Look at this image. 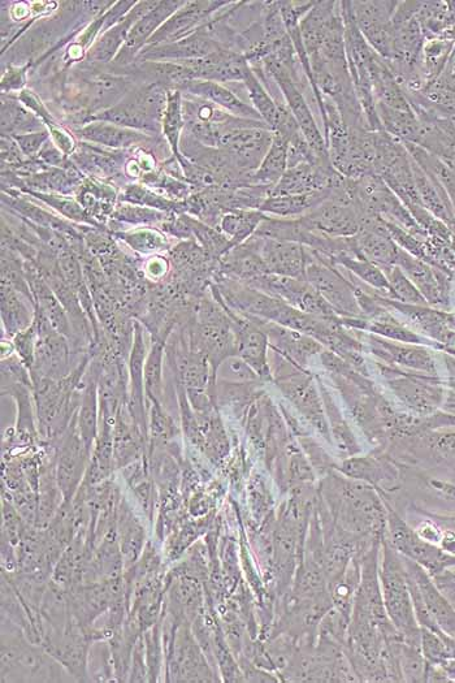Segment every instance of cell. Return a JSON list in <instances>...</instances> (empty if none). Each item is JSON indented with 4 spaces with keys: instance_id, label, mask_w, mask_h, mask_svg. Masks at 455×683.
<instances>
[{
    "instance_id": "3957f363",
    "label": "cell",
    "mask_w": 455,
    "mask_h": 683,
    "mask_svg": "<svg viewBox=\"0 0 455 683\" xmlns=\"http://www.w3.org/2000/svg\"><path fill=\"white\" fill-rule=\"evenodd\" d=\"M25 631L3 617V682H55L63 680V669L41 648L28 643Z\"/></svg>"
},
{
    "instance_id": "4dcf8cb0",
    "label": "cell",
    "mask_w": 455,
    "mask_h": 683,
    "mask_svg": "<svg viewBox=\"0 0 455 683\" xmlns=\"http://www.w3.org/2000/svg\"><path fill=\"white\" fill-rule=\"evenodd\" d=\"M376 111L384 132L406 144H419L422 123L416 118L414 110H396L376 102Z\"/></svg>"
},
{
    "instance_id": "d6986e66",
    "label": "cell",
    "mask_w": 455,
    "mask_h": 683,
    "mask_svg": "<svg viewBox=\"0 0 455 683\" xmlns=\"http://www.w3.org/2000/svg\"><path fill=\"white\" fill-rule=\"evenodd\" d=\"M402 560L403 564H405L407 576L414 579L433 621L436 622L442 633L455 639V609L453 605L437 589L435 582H433L426 569L414 563L413 560L406 559V557H402Z\"/></svg>"
},
{
    "instance_id": "8d00e7d4",
    "label": "cell",
    "mask_w": 455,
    "mask_h": 683,
    "mask_svg": "<svg viewBox=\"0 0 455 683\" xmlns=\"http://www.w3.org/2000/svg\"><path fill=\"white\" fill-rule=\"evenodd\" d=\"M390 388L409 408L419 413L432 412L441 401L440 389L427 387L411 382L409 379L388 380Z\"/></svg>"
},
{
    "instance_id": "6da1fadb",
    "label": "cell",
    "mask_w": 455,
    "mask_h": 683,
    "mask_svg": "<svg viewBox=\"0 0 455 683\" xmlns=\"http://www.w3.org/2000/svg\"><path fill=\"white\" fill-rule=\"evenodd\" d=\"M322 492L332 520L342 530L359 538L384 535L387 509L374 488L331 473L323 479Z\"/></svg>"
},
{
    "instance_id": "9a60e30c",
    "label": "cell",
    "mask_w": 455,
    "mask_h": 683,
    "mask_svg": "<svg viewBox=\"0 0 455 683\" xmlns=\"http://www.w3.org/2000/svg\"><path fill=\"white\" fill-rule=\"evenodd\" d=\"M229 2H186L158 29L146 47L182 40L210 23L216 11L224 10Z\"/></svg>"
},
{
    "instance_id": "60d3db41",
    "label": "cell",
    "mask_w": 455,
    "mask_h": 683,
    "mask_svg": "<svg viewBox=\"0 0 455 683\" xmlns=\"http://www.w3.org/2000/svg\"><path fill=\"white\" fill-rule=\"evenodd\" d=\"M242 84L245 85L251 106L257 110L260 118H262L264 123H266L268 127H270L271 131H273L277 118H279L280 102L276 101V99L272 97L271 93L264 88V85L262 84V81H260L257 72H255L251 67L247 69L245 79Z\"/></svg>"
},
{
    "instance_id": "7c38bea8",
    "label": "cell",
    "mask_w": 455,
    "mask_h": 683,
    "mask_svg": "<svg viewBox=\"0 0 455 683\" xmlns=\"http://www.w3.org/2000/svg\"><path fill=\"white\" fill-rule=\"evenodd\" d=\"M345 179L332 163H301L286 170L279 183L271 189L270 196L332 192L341 187Z\"/></svg>"
},
{
    "instance_id": "2e32d148",
    "label": "cell",
    "mask_w": 455,
    "mask_h": 683,
    "mask_svg": "<svg viewBox=\"0 0 455 683\" xmlns=\"http://www.w3.org/2000/svg\"><path fill=\"white\" fill-rule=\"evenodd\" d=\"M359 252L381 270L397 266L401 249L390 236L385 220L379 215H367L361 220V229L355 236Z\"/></svg>"
},
{
    "instance_id": "11a10c76",
    "label": "cell",
    "mask_w": 455,
    "mask_h": 683,
    "mask_svg": "<svg viewBox=\"0 0 455 683\" xmlns=\"http://www.w3.org/2000/svg\"><path fill=\"white\" fill-rule=\"evenodd\" d=\"M37 340L38 328L36 322H33L28 330L19 332V334L15 335V339H13V345H15L17 353H19L20 360L23 361L26 369L29 371L32 370L34 366Z\"/></svg>"
},
{
    "instance_id": "cb8c5ba5",
    "label": "cell",
    "mask_w": 455,
    "mask_h": 683,
    "mask_svg": "<svg viewBox=\"0 0 455 683\" xmlns=\"http://www.w3.org/2000/svg\"><path fill=\"white\" fill-rule=\"evenodd\" d=\"M125 155L127 150L107 151L91 145L89 142H81L75 153L69 157L78 170L89 174L93 179H110L115 177L125 168Z\"/></svg>"
},
{
    "instance_id": "74e56055",
    "label": "cell",
    "mask_w": 455,
    "mask_h": 683,
    "mask_svg": "<svg viewBox=\"0 0 455 683\" xmlns=\"http://www.w3.org/2000/svg\"><path fill=\"white\" fill-rule=\"evenodd\" d=\"M45 123L32 111L21 106L19 99L3 97L2 103V133L3 136H16L43 131Z\"/></svg>"
},
{
    "instance_id": "836d02e7",
    "label": "cell",
    "mask_w": 455,
    "mask_h": 683,
    "mask_svg": "<svg viewBox=\"0 0 455 683\" xmlns=\"http://www.w3.org/2000/svg\"><path fill=\"white\" fill-rule=\"evenodd\" d=\"M364 336V335H363ZM368 348L381 361L393 363V365L419 367V369L431 370L428 357H423L424 352L418 349L401 347V345L389 343L383 337L375 335L364 336Z\"/></svg>"
},
{
    "instance_id": "d6a6232c",
    "label": "cell",
    "mask_w": 455,
    "mask_h": 683,
    "mask_svg": "<svg viewBox=\"0 0 455 683\" xmlns=\"http://www.w3.org/2000/svg\"><path fill=\"white\" fill-rule=\"evenodd\" d=\"M267 215L260 210H231L221 216L219 231L228 237L233 248L244 244L257 232Z\"/></svg>"
},
{
    "instance_id": "5b68a950",
    "label": "cell",
    "mask_w": 455,
    "mask_h": 683,
    "mask_svg": "<svg viewBox=\"0 0 455 683\" xmlns=\"http://www.w3.org/2000/svg\"><path fill=\"white\" fill-rule=\"evenodd\" d=\"M385 508H387L388 525V534H385V538L398 555L413 560L414 563L426 569L431 577L455 566V557L442 551L439 546L424 542L415 533L414 527L403 520L387 501H385Z\"/></svg>"
},
{
    "instance_id": "b9f144b4",
    "label": "cell",
    "mask_w": 455,
    "mask_h": 683,
    "mask_svg": "<svg viewBox=\"0 0 455 683\" xmlns=\"http://www.w3.org/2000/svg\"><path fill=\"white\" fill-rule=\"evenodd\" d=\"M119 200L121 203L149 207V209L163 211V213L167 214L181 215L186 213L185 201L169 200L168 197L160 196L151 188L141 184H132L125 187Z\"/></svg>"
},
{
    "instance_id": "9f6ffc18",
    "label": "cell",
    "mask_w": 455,
    "mask_h": 683,
    "mask_svg": "<svg viewBox=\"0 0 455 683\" xmlns=\"http://www.w3.org/2000/svg\"><path fill=\"white\" fill-rule=\"evenodd\" d=\"M50 136L49 129H43V131L16 134V136L11 137L15 140L17 146H19L21 153L25 155V158L34 159L41 153L43 146L50 140Z\"/></svg>"
},
{
    "instance_id": "ab89813d",
    "label": "cell",
    "mask_w": 455,
    "mask_h": 683,
    "mask_svg": "<svg viewBox=\"0 0 455 683\" xmlns=\"http://www.w3.org/2000/svg\"><path fill=\"white\" fill-rule=\"evenodd\" d=\"M332 265L344 268L349 274L353 275L355 279L363 284L370 285L371 288L377 289V293H385L388 295L389 284L387 276L384 271L375 263L368 261L364 257H354V255L341 254L335 259H332Z\"/></svg>"
},
{
    "instance_id": "91938a15",
    "label": "cell",
    "mask_w": 455,
    "mask_h": 683,
    "mask_svg": "<svg viewBox=\"0 0 455 683\" xmlns=\"http://www.w3.org/2000/svg\"><path fill=\"white\" fill-rule=\"evenodd\" d=\"M145 642L143 638L138 639L136 646H134L132 656V667H130V682H145L146 677H149V670L145 664Z\"/></svg>"
},
{
    "instance_id": "be15d7a7",
    "label": "cell",
    "mask_w": 455,
    "mask_h": 683,
    "mask_svg": "<svg viewBox=\"0 0 455 683\" xmlns=\"http://www.w3.org/2000/svg\"><path fill=\"white\" fill-rule=\"evenodd\" d=\"M168 270L166 258L153 257L143 265V276L146 275L151 282H160L166 278Z\"/></svg>"
},
{
    "instance_id": "484cf974",
    "label": "cell",
    "mask_w": 455,
    "mask_h": 683,
    "mask_svg": "<svg viewBox=\"0 0 455 683\" xmlns=\"http://www.w3.org/2000/svg\"><path fill=\"white\" fill-rule=\"evenodd\" d=\"M146 358L143 327L140 323L134 322V343L129 361L130 388H132V392H130L128 406L130 413H132V416L136 419L138 426L141 427L145 435L147 429L145 406H143V389H145L143 374H145Z\"/></svg>"
},
{
    "instance_id": "5bb4252c",
    "label": "cell",
    "mask_w": 455,
    "mask_h": 683,
    "mask_svg": "<svg viewBox=\"0 0 455 683\" xmlns=\"http://www.w3.org/2000/svg\"><path fill=\"white\" fill-rule=\"evenodd\" d=\"M206 25L180 41L145 47L136 62H186L227 49L212 36Z\"/></svg>"
},
{
    "instance_id": "277c9868",
    "label": "cell",
    "mask_w": 455,
    "mask_h": 683,
    "mask_svg": "<svg viewBox=\"0 0 455 683\" xmlns=\"http://www.w3.org/2000/svg\"><path fill=\"white\" fill-rule=\"evenodd\" d=\"M168 103V89L160 84L145 82L136 89L130 90L123 101L90 116V121H106L119 127L158 136L162 133L164 112Z\"/></svg>"
},
{
    "instance_id": "7bdbcfd3",
    "label": "cell",
    "mask_w": 455,
    "mask_h": 683,
    "mask_svg": "<svg viewBox=\"0 0 455 683\" xmlns=\"http://www.w3.org/2000/svg\"><path fill=\"white\" fill-rule=\"evenodd\" d=\"M24 193L46 203L47 206L52 207V209L62 214L64 218H68L72 222L89 224V226L98 229L104 228L103 224L97 222L77 200H72V198L63 196V194L39 193L32 192V190H25Z\"/></svg>"
},
{
    "instance_id": "1f68e13d",
    "label": "cell",
    "mask_w": 455,
    "mask_h": 683,
    "mask_svg": "<svg viewBox=\"0 0 455 683\" xmlns=\"http://www.w3.org/2000/svg\"><path fill=\"white\" fill-rule=\"evenodd\" d=\"M289 141L280 134L273 133L270 150L257 171L251 176V184L273 188L288 170Z\"/></svg>"
},
{
    "instance_id": "6f0895ef",
    "label": "cell",
    "mask_w": 455,
    "mask_h": 683,
    "mask_svg": "<svg viewBox=\"0 0 455 683\" xmlns=\"http://www.w3.org/2000/svg\"><path fill=\"white\" fill-rule=\"evenodd\" d=\"M424 517L420 518L414 526L415 533L429 544L433 546H440L442 535H444V527L439 522L433 520L427 512H422Z\"/></svg>"
},
{
    "instance_id": "83f0119b",
    "label": "cell",
    "mask_w": 455,
    "mask_h": 683,
    "mask_svg": "<svg viewBox=\"0 0 455 683\" xmlns=\"http://www.w3.org/2000/svg\"><path fill=\"white\" fill-rule=\"evenodd\" d=\"M116 527L125 566L130 568L140 559L145 543V529L125 500L121 501L117 509Z\"/></svg>"
},
{
    "instance_id": "f1b7e54d",
    "label": "cell",
    "mask_w": 455,
    "mask_h": 683,
    "mask_svg": "<svg viewBox=\"0 0 455 683\" xmlns=\"http://www.w3.org/2000/svg\"><path fill=\"white\" fill-rule=\"evenodd\" d=\"M76 196L78 203L101 224H104L116 209L115 190L98 179L85 177L77 189Z\"/></svg>"
},
{
    "instance_id": "7402d4cb",
    "label": "cell",
    "mask_w": 455,
    "mask_h": 683,
    "mask_svg": "<svg viewBox=\"0 0 455 683\" xmlns=\"http://www.w3.org/2000/svg\"><path fill=\"white\" fill-rule=\"evenodd\" d=\"M180 92L203 99V101L221 108V110L236 116V118L263 121L253 106L234 94L227 86L219 84V82L205 80L189 81L188 84L182 86Z\"/></svg>"
},
{
    "instance_id": "30bf717a",
    "label": "cell",
    "mask_w": 455,
    "mask_h": 683,
    "mask_svg": "<svg viewBox=\"0 0 455 683\" xmlns=\"http://www.w3.org/2000/svg\"><path fill=\"white\" fill-rule=\"evenodd\" d=\"M272 140L273 132L267 128H234L220 137L218 149L229 155L242 174L253 175L270 150Z\"/></svg>"
},
{
    "instance_id": "8992f818",
    "label": "cell",
    "mask_w": 455,
    "mask_h": 683,
    "mask_svg": "<svg viewBox=\"0 0 455 683\" xmlns=\"http://www.w3.org/2000/svg\"><path fill=\"white\" fill-rule=\"evenodd\" d=\"M303 226L328 237H354L361 229V216L353 205L345 183L332 190L328 200L301 216Z\"/></svg>"
},
{
    "instance_id": "f35d334b",
    "label": "cell",
    "mask_w": 455,
    "mask_h": 683,
    "mask_svg": "<svg viewBox=\"0 0 455 683\" xmlns=\"http://www.w3.org/2000/svg\"><path fill=\"white\" fill-rule=\"evenodd\" d=\"M185 131L184 112H182V94L180 90H168V103L164 112L162 133L171 146L173 157L184 166L186 158L180 151L181 134Z\"/></svg>"
},
{
    "instance_id": "f6af8a7d",
    "label": "cell",
    "mask_w": 455,
    "mask_h": 683,
    "mask_svg": "<svg viewBox=\"0 0 455 683\" xmlns=\"http://www.w3.org/2000/svg\"><path fill=\"white\" fill-rule=\"evenodd\" d=\"M164 347L166 343L155 340L153 348H151L149 356L146 358L145 374V392L147 400L150 402H162L164 395L163 384V357Z\"/></svg>"
},
{
    "instance_id": "f5cc1de1",
    "label": "cell",
    "mask_w": 455,
    "mask_h": 683,
    "mask_svg": "<svg viewBox=\"0 0 455 683\" xmlns=\"http://www.w3.org/2000/svg\"><path fill=\"white\" fill-rule=\"evenodd\" d=\"M216 379L220 382L247 384L260 379L258 374L249 366V363L242 360L240 356H231L223 361L216 371Z\"/></svg>"
},
{
    "instance_id": "f907efd6",
    "label": "cell",
    "mask_w": 455,
    "mask_h": 683,
    "mask_svg": "<svg viewBox=\"0 0 455 683\" xmlns=\"http://www.w3.org/2000/svg\"><path fill=\"white\" fill-rule=\"evenodd\" d=\"M400 664L403 680L409 682L426 681L427 661L424 659L422 647L403 642L400 652Z\"/></svg>"
},
{
    "instance_id": "f546056e",
    "label": "cell",
    "mask_w": 455,
    "mask_h": 683,
    "mask_svg": "<svg viewBox=\"0 0 455 683\" xmlns=\"http://www.w3.org/2000/svg\"><path fill=\"white\" fill-rule=\"evenodd\" d=\"M332 192L294 194V196H268L259 210L276 218L296 219L309 213L320 203L328 200Z\"/></svg>"
},
{
    "instance_id": "d590c367",
    "label": "cell",
    "mask_w": 455,
    "mask_h": 683,
    "mask_svg": "<svg viewBox=\"0 0 455 683\" xmlns=\"http://www.w3.org/2000/svg\"><path fill=\"white\" fill-rule=\"evenodd\" d=\"M338 469L351 479H363L374 484L392 483L398 478L397 470L381 457H353Z\"/></svg>"
},
{
    "instance_id": "681fc988",
    "label": "cell",
    "mask_w": 455,
    "mask_h": 683,
    "mask_svg": "<svg viewBox=\"0 0 455 683\" xmlns=\"http://www.w3.org/2000/svg\"><path fill=\"white\" fill-rule=\"evenodd\" d=\"M171 215L175 214L163 213V211L149 209V207L130 205V203H120L119 206H116L111 219L119 223L133 224V226H147V224L166 222Z\"/></svg>"
},
{
    "instance_id": "94428289",
    "label": "cell",
    "mask_w": 455,
    "mask_h": 683,
    "mask_svg": "<svg viewBox=\"0 0 455 683\" xmlns=\"http://www.w3.org/2000/svg\"><path fill=\"white\" fill-rule=\"evenodd\" d=\"M432 579L437 589L455 609V568L442 570V572L432 576Z\"/></svg>"
},
{
    "instance_id": "7a4b0ae2",
    "label": "cell",
    "mask_w": 455,
    "mask_h": 683,
    "mask_svg": "<svg viewBox=\"0 0 455 683\" xmlns=\"http://www.w3.org/2000/svg\"><path fill=\"white\" fill-rule=\"evenodd\" d=\"M381 543H383V560H381L379 578L385 611L389 620L400 631L403 642L422 647V628L416 620L405 564L401 555H398L390 546L385 533Z\"/></svg>"
},
{
    "instance_id": "4fadbf2b",
    "label": "cell",
    "mask_w": 455,
    "mask_h": 683,
    "mask_svg": "<svg viewBox=\"0 0 455 683\" xmlns=\"http://www.w3.org/2000/svg\"><path fill=\"white\" fill-rule=\"evenodd\" d=\"M247 242L257 250L270 274L306 280L307 266L311 262L310 250L306 246L255 236Z\"/></svg>"
},
{
    "instance_id": "7dc6e473",
    "label": "cell",
    "mask_w": 455,
    "mask_h": 683,
    "mask_svg": "<svg viewBox=\"0 0 455 683\" xmlns=\"http://www.w3.org/2000/svg\"><path fill=\"white\" fill-rule=\"evenodd\" d=\"M322 397L324 408L327 410L328 417L331 419L333 436H335L337 448L346 456H354L361 452L353 434L342 418L340 409L337 408L335 401L332 400L327 388L322 387Z\"/></svg>"
},
{
    "instance_id": "52a82bcc",
    "label": "cell",
    "mask_w": 455,
    "mask_h": 683,
    "mask_svg": "<svg viewBox=\"0 0 455 683\" xmlns=\"http://www.w3.org/2000/svg\"><path fill=\"white\" fill-rule=\"evenodd\" d=\"M306 280L341 317L366 319L359 305L354 285L340 268L319 261L311 254V262L306 270Z\"/></svg>"
},
{
    "instance_id": "db71d44e",
    "label": "cell",
    "mask_w": 455,
    "mask_h": 683,
    "mask_svg": "<svg viewBox=\"0 0 455 683\" xmlns=\"http://www.w3.org/2000/svg\"><path fill=\"white\" fill-rule=\"evenodd\" d=\"M162 624L156 622L153 628L145 631V647L149 681L156 682L162 669Z\"/></svg>"
},
{
    "instance_id": "03108f58",
    "label": "cell",
    "mask_w": 455,
    "mask_h": 683,
    "mask_svg": "<svg viewBox=\"0 0 455 683\" xmlns=\"http://www.w3.org/2000/svg\"><path fill=\"white\" fill-rule=\"evenodd\" d=\"M453 568H455V566H453Z\"/></svg>"
},
{
    "instance_id": "816d5d0a",
    "label": "cell",
    "mask_w": 455,
    "mask_h": 683,
    "mask_svg": "<svg viewBox=\"0 0 455 683\" xmlns=\"http://www.w3.org/2000/svg\"><path fill=\"white\" fill-rule=\"evenodd\" d=\"M88 669H90L93 680L110 681L115 670L111 646H108L103 641H95L94 644H91L88 656Z\"/></svg>"
},
{
    "instance_id": "603a6c76",
    "label": "cell",
    "mask_w": 455,
    "mask_h": 683,
    "mask_svg": "<svg viewBox=\"0 0 455 683\" xmlns=\"http://www.w3.org/2000/svg\"><path fill=\"white\" fill-rule=\"evenodd\" d=\"M78 137L89 144L112 150H128L134 146L151 144L154 138L133 129L119 127L106 121H90L75 131Z\"/></svg>"
},
{
    "instance_id": "680465c9",
    "label": "cell",
    "mask_w": 455,
    "mask_h": 683,
    "mask_svg": "<svg viewBox=\"0 0 455 683\" xmlns=\"http://www.w3.org/2000/svg\"><path fill=\"white\" fill-rule=\"evenodd\" d=\"M17 99H19L29 111H32L37 118L41 119L47 128L51 127V125L58 124L55 119L52 118L50 112L47 111V108L43 105L41 99L33 92H30V90H23Z\"/></svg>"
},
{
    "instance_id": "e7e4bbea",
    "label": "cell",
    "mask_w": 455,
    "mask_h": 683,
    "mask_svg": "<svg viewBox=\"0 0 455 683\" xmlns=\"http://www.w3.org/2000/svg\"><path fill=\"white\" fill-rule=\"evenodd\" d=\"M189 500V513L195 518L205 517L211 509L210 497L202 494V492H194L192 499Z\"/></svg>"
},
{
    "instance_id": "ffe728a7",
    "label": "cell",
    "mask_w": 455,
    "mask_h": 683,
    "mask_svg": "<svg viewBox=\"0 0 455 683\" xmlns=\"http://www.w3.org/2000/svg\"><path fill=\"white\" fill-rule=\"evenodd\" d=\"M160 2H137L136 6L128 12L114 25V27L106 30L91 49L88 51V58L91 63L108 64L114 62L117 55L128 40L130 30L147 14H150L154 8L158 7Z\"/></svg>"
},
{
    "instance_id": "44dd1931",
    "label": "cell",
    "mask_w": 455,
    "mask_h": 683,
    "mask_svg": "<svg viewBox=\"0 0 455 683\" xmlns=\"http://www.w3.org/2000/svg\"><path fill=\"white\" fill-rule=\"evenodd\" d=\"M255 319L266 331L268 339H270V347L302 369L309 363L311 357L323 350L319 341L310 336L290 330V328L280 326V324Z\"/></svg>"
},
{
    "instance_id": "e0dca14e",
    "label": "cell",
    "mask_w": 455,
    "mask_h": 683,
    "mask_svg": "<svg viewBox=\"0 0 455 683\" xmlns=\"http://www.w3.org/2000/svg\"><path fill=\"white\" fill-rule=\"evenodd\" d=\"M185 3L177 2V0L176 2L175 0H166V2H160L158 7L154 8L150 14L142 17L134 25L133 29L130 30L127 42H125L123 49H121L112 64H115L117 67H127L134 60H137L138 55L145 49L147 43L158 32V29L166 23L169 17L175 15Z\"/></svg>"
},
{
    "instance_id": "003e7915",
    "label": "cell",
    "mask_w": 455,
    "mask_h": 683,
    "mask_svg": "<svg viewBox=\"0 0 455 683\" xmlns=\"http://www.w3.org/2000/svg\"><path fill=\"white\" fill-rule=\"evenodd\" d=\"M453 514H455V512Z\"/></svg>"
},
{
    "instance_id": "9c48e42d",
    "label": "cell",
    "mask_w": 455,
    "mask_h": 683,
    "mask_svg": "<svg viewBox=\"0 0 455 683\" xmlns=\"http://www.w3.org/2000/svg\"><path fill=\"white\" fill-rule=\"evenodd\" d=\"M212 296L224 306L229 317L233 322L234 332L237 337L238 356L242 360L249 363L251 369L258 374L260 379L272 380V371L270 363H268V348H270V339L266 331L263 330L259 322L255 318L245 317L229 309L224 304L219 295L218 289L214 284H211Z\"/></svg>"
},
{
    "instance_id": "ee69618b",
    "label": "cell",
    "mask_w": 455,
    "mask_h": 683,
    "mask_svg": "<svg viewBox=\"0 0 455 683\" xmlns=\"http://www.w3.org/2000/svg\"><path fill=\"white\" fill-rule=\"evenodd\" d=\"M186 216H188L189 226L192 229L195 241L202 246L203 250L212 259L220 261L223 255L233 249L231 241L218 228L208 226V224L201 222L199 219H194L188 214Z\"/></svg>"
},
{
    "instance_id": "6125c7cd",
    "label": "cell",
    "mask_w": 455,
    "mask_h": 683,
    "mask_svg": "<svg viewBox=\"0 0 455 683\" xmlns=\"http://www.w3.org/2000/svg\"><path fill=\"white\" fill-rule=\"evenodd\" d=\"M28 69L29 64L23 68L10 67L7 69L2 80L3 95L23 88L26 81V71H28Z\"/></svg>"
},
{
    "instance_id": "d4e9b609",
    "label": "cell",
    "mask_w": 455,
    "mask_h": 683,
    "mask_svg": "<svg viewBox=\"0 0 455 683\" xmlns=\"http://www.w3.org/2000/svg\"><path fill=\"white\" fill-rule=\"evenodd\" d=\"M85 82V95L86 101H88L86 106L91 111L90 116L108 110V108L123 101L125 95L130 92V85H132L127 77L110 75V73H98V75L89 77Z\"/></svg>"
},
{
    "instance_id": "4316f807",
    "label": "cell",
    "mask_w": 455,
    "mask_h": 683,
    "mask_svg": "<svg viewBox=\"0 0 455 683\" xmlns=\"http://www.w3.org/2000/svg\"><path fill=\"white\" fill-rule=\"evenodd\" d=\"M99 371H101V366L99 363H94L91 366V374L86 380L80 400V409L77 412L78 429H80L81 438L84 440L90 455L93 451L95 439L98 438Z\"/></svg>"
},
{
    "instance_id": "ac0fdd59",
    "label": "cell",
    "mask_w": 455,
    "mask_h": 683,
    "mask_svg": "<svg viewBox=\"0 0 455 683\" xmlns=\"http://www.w3.org/2000/svg\"><path fill=\"white\" fill-rule=\"evenodd\" d=\"M193 72L194 80L219 82H244L250 64L245 55L223 49L205 58L182 62Z\"/></svg>"
},
{
    "instance_id": "bcb514c9",
    "label": "cell",
    "mask_w": 455,
    "mask_h": 683,
    "mask_svg": "<svg viewBox=\"0 0 455 683\" xmlns=\"http://www.w3.org/2000/svg\"><path fill=\"white\" fill-rule=\"evenodd\" d=\"M117 239L124 241L130 249L143 254L166 252L169 241L163 233L150 228H137L133 231L116 232Z\"/></svg>"
},
{
    "instance_id": "8fae6325",
    "label": "cell",
    "mask_w": 455,
    "mask_h": 683,
    "mask_svg": "<svg viewBox=\"0 0 455 683\" xmlns=\"http://www.w3.org/2000/svg\"><path fill=\"white\" fill-rule=\"evenodd\" d=\"M350 6L364 40L384 59H392V17L398 2H350Z\"/></svg>"
},
{
    "instance_id": "c3c4849f",
    "label": "cell",
    "mask_w": 455,
    "mask_h": 683,
    "mask_svg": "<svg viewBox=\"0 0 455 683\" xmlns=\"http://www.w3.org/2000/svg\"><path fill=\"white\" fill-rule=\"evenodd\" d=\"M383 271L388 279V296L393 298V301L402 302V304H423L424 298L400 267L390 266L384 268Z\"/></svg>"
},
{
    "instance_id": "e575fe53",
    "label": "cell",
    "mask_w": 455,
    "mask_h": 683,
    "mask_svg": "<svg viewBox=\"0 0 455 683\" xmlns=\"http://www.w3.org/2000/svg\"><path fill=\"white\" fill-rule=\"evenodd\" d=\"M2 317L7 334L12 336L28 330L34 322V314L21 298V293L6 280H2Z\"/></svg>"
},
{
    "instance_id": "ba28073f",
    "label": "cell",
    "mask_w": 455,
    "mask_h": 683,
    "mask_svg": "<svg viewBox=\"0 0 455 683\" xmlns=\"http://www.w3.org/2000/svg\"><path fill=\"white\" fill-rule=\"evenodd\" d=\"M90 457V452L78 429L76 413L67 430L60 436L55 453L56 481H58L64 501H72L78 488L84 482Z\"/></svg>"
}]
</instances>
